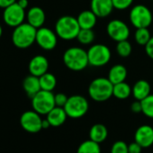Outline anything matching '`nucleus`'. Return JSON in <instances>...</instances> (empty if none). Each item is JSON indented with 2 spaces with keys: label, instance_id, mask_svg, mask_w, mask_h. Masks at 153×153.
Here are the masks:
<instances>
[{
  "label": "nucleus",
  "instance_id": "1",
  "mask_svg": "<svg viewBox=\"0 0 153 153\" xmlns=\"http://www.w3.org/2000/svg\"><path fill=\"white\" fill-rule=\"evenodd\" d=\"M62 59L64 65L73 71H81L89 66L88 51L80 47H70L67 49Z\"/></svg>",
  "mask_w": 153,
  "mask_h": 153
},
{
  "label": "nucleus",
  "instance_id": "2",
  "mask_svg": "<svg viewBox=\"0 0 153 153\" xmlns=\"http://www.w3.org/2000/svg\"><path fill=\"white\" fill-rule=\"evenodd\" d=\"M80 29L78 20L72 16H63L59 17L55 24V33L59 38L64 41L76 39Z\"/></svg>",
  "mask_w": 153,
  "mask_h": 153
},
{
  "label": "nucleus",
  "instance_id": "3",
  "mask_svg": "<svg viewBox=\"0 0 153 153\" xmlns=\"http://www.w3.org/2000/svg\"><path fill=\"white\" fill-rule=\"evenodd\" d=\"M37 29L28 23L15 27L12 33V42L14 45L19 49H27L31 47L36 41Z\"/></svg>",
  "mask_w": 153,
  "mask_h": 153
},
{
  "label": "nucleus",
  "instance_id": "4",
  "mask_svg": "<svg viewBox=\"0 0 153 153\" xmlns=\"http://www.w3.org/2000/svg\"><path fill=\"white\" fill-rule=\"evenodd\" d=\"M114 84L108 78H97L88 87V95L96 102H105L113 97Z\"/></svg>",
  "mask_w": 153,
  "mask_h": 153
},
{
  "label": "nucleus",
  "instance_id": "5",
  "mask_svg": "<svg viewBox=\"0 0 153 153\" xmlns=\"http://www.w3.org/2000/svg\"><path fill=\"white\" fill-rule=\"evenodd\" d=\"M63 108L65 109L68 117L78 119L86 115L89 109V104L85 97L74 95L68 97Z\"/></svg>",
  "mask_w": 153,
  "mask_h": 153
},
{
  "label": "nucleus",
  "instance_id": "6",
  "mask_svg": "<svg viewBox=\"0 0 153 153\" xmlns=\"http://www.w3.org/2000/svg\"><path fill=\"white\" fill-rule=\"evenodd\" d=\"M33 109L41 115H47L55 106L54 94L52 91L40 90L35 96L32 97Z\"/></svg>",
  "mask_w": 153,
  "mask_h": 153
},
{
  "label": "nucleus",
  "instance_id": "7",
  "mask_svg": "<svg viewBox=\"0 0 153 153\" xmlns=\"http://www.w3.org/2000/svg\"><path fill=\"white\" fill-rule=\"evenodd\" d=\"M89 66L100 68L105 66L111 59L112 53L110 49L101 43L94 44L88 50Z\"/></svg>",
  "mask_w": 153,
  "mask_h": 153
},
{
  "label": "nucleus",
  "instance_id": "8",
  "mask_svg": "<svg viewBox=\"0 0 153 153\" xmlns=\"http://www.w3.org/2000/svg\"><path fill=\"white\" fill-rule=\"evenodd\" d=\"M131 24L136 28H148L153 20V16L150 9L144 5L134 6L129 15Z\"/></svg>",
  "mask_w": 153,
  "mask_h": 153
},
{
  "label": "nucleus",
  "instance_id": "9",
  "mask_svg": "<svg viewBox=\"0 0 153 153\" xmlns=\"http://www.w3.org/2000/svg\"><path fill=\"white\" fill-rule=\"evenodd\" d=\"M106 33L108 36L116 42L128 40L130 37L129 26L123 21L119 19H114L108 23L106 26Z\"/></svg>",
  "mask_w": 153,
  "mask_h": 153
},
{
  "label": "nucleus",
  "instance_id": "10",
  "mask_svg": "<svg viewBox=\"0 0 153 153\" xmlns=\"http://www.w3.org/2000/svg\"><path fill=\"white\" fill-rule=\"evenodd\" d=\"M22 128L30 133H36L42 130V119L41 114L34 110L25 112L20 117Z\"/></svg>",
  "mask_w": 153,
  "mask_h": 153
},
{
  "label": "nucleus",
  "instance_id": "11",
  "mask_svg": "<svg viewBox=\"0 0 153 153\" xmlns=\"http://www.w3.org/2000/svg\"><path fill=\"white\" fill-rule=\"evenodd\" d=\"M25 17V9L22 8L17 2L4 9L3 19L8 26L15 28L22 25Z\"/></svg>",
  "mask_w": 153,
  "mask_h": 153
},
{
  "label": "nucleus",
  "instance_id": "12",
  "mask_svg": "<svg viewBox=\"0 0 153 153\" xmlns=\"http://www.w3.org/2000/svg\"><path fill=\"white\" fill-rule=\"evenodd\" d=\"M35 42H37L42 50L51 51L57 46L58 35L51 29L42 26L37 29Z\"/></svg>",
  "mask_w": 153,
  "mask_h": 153
},
{
  "label": "nucleus",
  "instance_id": "13",
  "mask_svg": "<svg viewBox=\"0 0 153 153\" xmlns=\"http://www.w3.org/2000/svg\"><path fill=\"white\" fill-rule=\"evenodd\" d=\"M134 141L143 149L150 147L153 144V128L148 124L140 126L134 133Z\"/></svg>",
  "mask_w": 153,
  "mask_h": 153
},
{
  "label": "nucleus",
  "instance_id": "14",
  "mask_svg": "<svg viewBox=\"0 0 153 153\" xmlns=\"http://www.w3.org/2000/svg\"><path fill=\"white\" fill-rule=\"evenodd\" d=\"M28 69L31 75L36 76L40 78L41 76L48 72L49 61L47 58L43 55H36L29 62Z\"/></svg>",
  "mask_w": 153,
  "mask_h": 153
},
{
  "label": "nucleus",
  "instance_id": "15",
  "mask_svg": "<svg viewBox=\"0 0 153 153\" xmlns=\"http://www.w3.org/2000/svg\"><path fill=\"white\" fill-rule=\"evenodd\" d=\"M112 0H91L90 9L98 18H105L114 10Z\"/></svg>",
  "mask_w": 153,
  "mask_h": 153
},
{
  "label": "nucleus",
  "instance_id": "16",
  "mask_svg": "<svg viewBox=\"0 0 153 153\" xmlns=\"http://www.w3.org/2000/svg\"><path fill=\"white\" fill-rule=\"evenodd\" d=\"M26 19L28 24H30L32 26L35 27L36 29H39L42 27L45 23L46 20L45 12L43 11L42 8L39 7H31L26 14Z\"/></svg>",
  "mask_w": 153,
  "mask_h": 153
},
{
  "label": "nucleus",
  "instance_id": "17",
  "mask_svg": "<svg viewBox=\"0 0 153 153\" xmlns=\"http://www.w3.org/2000/svg\"><path fill=\"white\" fill-rule=\"evenodd\" d=\"M97 18L98 17L90 9L80 12L76 17V20L81 29H93L97 25Z\"/></svg>",
  "mask_w": 153,
  "mask_h": 153
},
{
  "label": "nucleus",
  "instance_id": "18",
  "mask_svg": "<svg viewBox=\"0 0 153 153\" xmlns=\"http://www.w3.org/2000/svg\"><path fill=\"white\" fill-rule=\"evenodd\" d=\"M68 115L66 114V111L63 107L55 106L51 111H50L47 114L46 119L51 123V126L52 127H59L61 126L67 120Z\"/></svg>",
  "mask_w": 153,
  "mask_h": 153
},
{
  "label": "nucleus",
  "instance_id": "19",
  "mask_svg": "<svg viewBox=\"0 0 153 153\" xmlns=\"http://www.w3.org/2000/svg\"><path fill=\"white\" fill-rule=\"evenodd\" d=\"M150 85L147 80L140 79L138 80L133 87L131 88V95L135 98V100L141 101L150 95Z\"/></svg>",
  "mask_w": 153,
  "mask_h": 153
},
{
  "label": "nucleus",
  "instance_id": "20",
  "mask_svg": "<svg viewBox=\"0 0 153 153\" xmlns=\"http://www.w3.org/2000/svg\"><path fill=\"white\" fill-rule=\"evenodd\" d=\"M23 88L27 94V96L32 98L40 90H42L39 78L30 74V76H27L23 81Z\"/></svg>",
  "mask_w": 153,
  "mask_h": 153
},
{
  "label": "nucleus",
  "instance_id": "21",
  "mask_svg": "<svg viewBox=\"0 0 153 153\" xmlns=\"http://www.w3.org/2000/svg\"><path fill=\"white\" fill-rule=\"evenodd\" d=\"M107 78L114 85L123 82L127 78V69L122 64L114 65L109 69Z\"/></svg>",
  "mask_w": 153,
  "mask_h": 153
},
{
  "label": "nucleus",
  "instance_id": "22",
  "mask_svg": "<svg viewBox=\"0 0 153 153\" xmlns=\"http://www.w3.org/2000/svg\"><path fill=\"white\" fill-rule=\"evenodd\" d=\"M107 136H108L107 128L102 123H96L90 128V131H89L90 140L99 144L104 142L106 140Z\"/></svg>",
  "mask_w": 153,
  "mask_h": 153
},
{
  "label": "nucleus",
  "instance_id": "23",
  "mask_svg": "<svg viewBox=\"0 0 153 153\" xmlns=\"http://www.w3.org/2000/svg\"><path fill=\"white\" fill-rule=\"evenodd\" d=\"M131 95V88L125 81L114 85L113 97L120 100L127 99Z\"/></svg>",
  "mask_w": 153,
  "mask_h": 153
},
{
  "label": "nucleus",
  "instance_id": "24",
  "mask_svg": "<svg viewBox=\"0 0 153 153\" xmlns=\"http://www.w3.org/2000/svg\"><path fill=\"white\" fill-rule=\"evenodd\" d=\"M40 85H41V88L42 90H46V91H52L57 85V79L56 76L49 72H46L45 74H43L42 76H41L40 78Z\"/></svg>",
  "mask_w": 153,
  "mask_h": 153
},
{
  "label": "nucleus",
  "instance_id": "25",
  "mask_svg": "<svg viewBox=\"0 0 153 153\" xmlns=\"http://www.w3.org/2000/svg\"><path fill=\"white\" fill-rule=\"evenodd\" d=\"M76 153H101L100 144L90 139L87 140L79 146Z\"/></svg>",
  "mask_w": 153,
  "mask_h": 153
},
{
  "label": "nucleus",
  "instance_id": "26",
  "mask_svg": "<svg viewBox=\"0 0 153 153\" xmlns=\"http://www.w3.org/2000/svg\"><path fill=\"white\" fill-rule=\"evenodd\" d=\"M96 38V33L93 29H80L76 40L82 45H90Z\"/></svg>",
  "mask_w": 153,
  "mask_h": 153
},
{
  "label": "nucleus",
  "instance_id": "27",
  "mask_svg": "<svg viewBox=\"0 0 153 153\" xmlns=\"http://www.w3.org/2000/svg\"><path fill=\"white\" fill-rule=\"evenodd\" d=\"M150 32L148 28H138L134 33V40L140 46H146L151 39Z\"/></svg>",
  "mask_w": 153,
  "mask_h": 153
},
{
  "label": "nucleus",
  "instance_id": "28",
  "mask_svg": "<svg viewBox=\"0 0 153 153\" xmlns=\"http://www.w3.org/2000/svg\"><path fill=\"white\" fill-rule=\"evenodd\" d=\"M140 102L142 106V114L145 116L153 119V94H150Z\"/></svg>",
  "mask_w": 153,
  "mask_h": 153
},
{
  "label": "nucleus",
  "instance_id": "29",
  "mask_svg": "<svg viewBox=\"0 0 153 153\" xmlns=\"http://www.w3.org/2000/svg\"><path fill=\"white\" fill-rule=\"evenodd\" d=\"M132 51L131 44L128 42V40L118 42L116 44V52L119 56L123 58H126L131 55Z\"/></svg>",
  "mask_w": 153,
  "mask_h": 153
},
{
  "label": "nucleus",
  "instance_id": "30",
  "mask_svg": "<svg viewBox=\"0 0 153 153\" xmlns=\"http://www.w3.org/2000/svg\"><path fill=\"white\" fill-rule=\"evenodd\" d=\"M111 153H129L128 144L123 140L115 141L111 148Z\"/></svg>",
  "mask_w": 153,
  "mask_h": 153
},
{
  "label": "nucleus",
  "instance_id": "31",
  "mask_svg": "<svg viewBox=\"0 0 153 153\" xmlns=\"http://www.w3.org/2000/svg\"><path fill=\"white\" fill-rule=\"evenodd\" d=\"M114 7L117 10H125L129 8L134 0H112Z\"/></svg>",
  "mask_w": 153,
  "mask_h": 153
},
{
  "label": "nucleus",
  "instance_id": "32",
  "mask_svg": "<svg viewBox=\"0 0 153 153\" xmlns=\"http://www.w3.org/2000/svg\"><path fill=\"white\" fill-rule=\"evenodd\" d=\"M54 99H55V105L56 106L59 107H64L68 97L64 94V93H58L54 95Z\"/></svg>",
  "mask_w": 153,
  "mask_h": 153
},
{
  "label": "nucleus",
  "instance_id": "33",
  "mask_svg": "<svg viewBox=\"0 0 153 153\" xmlns=\"http://www.w3.org/2000/svg\"><path fill=\"white\" fill-rule=\"evenodd\" d=\"M142 149H143V148H142L139 143H137L136 141L131 142V144L128 145L129 153H141Z\"/></svg>",
  "mask_w": 153,
  "mask_h": 153
},
{
  "label": "nucleus",
  "instance_id": "34",
  "mask_svg": "<svg viewBox=\"0 0 153 153\" xmlns=\"http://www.w3.org/2000/svg\"><path fill=\"white\" fill-rule=\"evenodd\" d=\"M131 111L134 114H140L142 113V106H141V102L139 100L134 101L131 105Z\"/></svg>",
  "mask_w": 153,
  "mask_h": 153
},
{
  "label": "nucleus",
  "instance_id": "35",
  "mask_svg": "<svg viewBox=\"0 0 153 153\" xmlns=\"http://www.w3.org/2000/svg\"><path fill=\"white\" fill-rule=\"evenodd\" d=\"M145 51H146L147 55L151 59H153V36L151 37L149 42L147 43V45L145 46Z\"/></svg>",
  "mask_w": 153,
  "mask_h": 153
},
{
  "label": "nucleus",
  "instance_id": "36",
  "mask_svg": "<svg viewBox=\"0 0 153 153\" xmlns=\"http://www.w3.org/2000/svg\"><path fill=\"white\" fill-rule=\"evenodd\" d=\"M15 3H16V0H0V7L5 9Z\"/></svg>",
  "mask_w": 153,
  "mask_h": 153
},
{
  "label": "nucleus",
  "instance_id": "37",
  "mask_svg": "<svg viewBox=\"0 0 153 153\" xmlns=\"http://www.w3.org/2000/svg\"><path fill=\"white\" fill-rule=\"evenodd\" d=\"M16 2H17V4H18L22 8H24V9H26V8L28 7V5H29L28 0H18V1H16Z\"/></svg>",
  "mask_w": 153,
  "mask_h": 153
},
{
  "label": "nucleus",
  "instance_id": "38",
  "mask_svg": "<svg viewBox=\"0 0 153 153\" xmlns=\"http://www.w3.org/2000/svg\"><path fill=\"white\" fill-rule=\"evenodd\" d=\"M49 127H51V123H49V121L47 119L42 120V129H48Z\"/></svg>",
  "mask_w": 153,
  "mask_h": 153
},
{
  "label": "nucleus",
  "instance_id": "39",
  "mask_svg": "<svg viewBox=\"0 0 153 153\" xmlns=\"http://www.w3.org/2000/svg\"><path fill=\"white\" fill-rule=\"evenodd\" d=\"M2 34H3V29H2V26L0 25V38L2 37Z\"/></svg>",
  "mask_w": 153,
  "mask_h": 153
}]
</instances>
